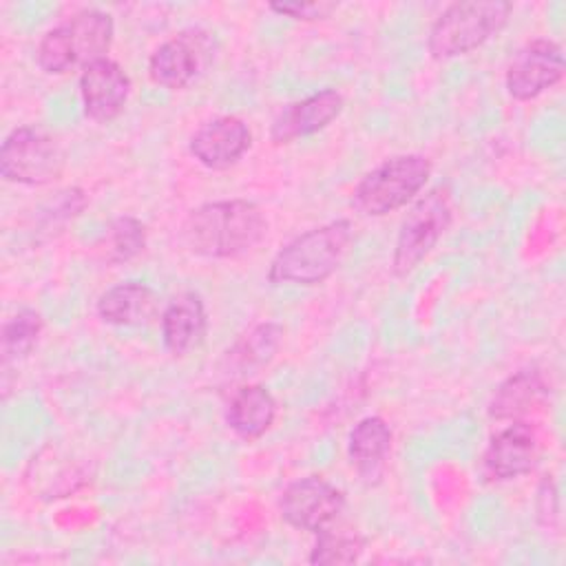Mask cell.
I'll list each match as a JSON object with an SVG mask.
<instances>
[{
	"mask_svg": "<svg viewBox=\"0 0 566 566\" xmlns=\"http://www.w3.org/2000/svg\"><path fill=\"white\" fill-rule=\"evenodd\" d=\"M352 239L354 228L349 219H334L310 228L272 256L268 281L272 285H321L340 268Z\"/></svg>",
	"mask_w": 566,
	"mask_h": 566,
	"instance_id": "2",
	"label": "cell"
},
{
	"mask_svg": "<svg viewBox=\"0 0 566 566\" xmlns=\"http://www.w3.org/2000/svg\"><path fill=\"white\" fill-rule=\"evenodd\" d=\"M252 146L250 126L237 115H219L203 122L190 137V155L210 170L234 166Z\"/></svg>",
	"mask_w": 566,
	"mask_h": 566,
	"instance_id": "13",
	"label": "cell"
},
{
	"mask_svg": "<svg viewBox=\"0 0 566 566\" xmlns=\"http://www.w3.org/2000/svg\"><path fill=\"white\" fill-rule=\"evenodd\" d=\"M99 248L108 263H128L146 248V226L137 217L119 214L106 226Z\"/></svg>",
	"mask_w": 566,
	"mask_h": 566,
	"instance_id": "22",
	"label": "cell"
},
{
	"mask_svg": "<svg viewBox=\"0 0 566 566\" xmlns=\"http://www.w3.org/2000/svg\"><path fill=\"white\" fill-rule=\"evenodd\" d=\"M276 398L263 385L234 389L226 407V424L243 440H259L276 420Z\"/></svg>",
	"mask_w": 566,
	"mask_h": 566,
	"instance_id": "18",
	"label": "cell"
},
{
	"mask_svg": "<svg viewBox=\"0 0 566 566\" xmlns=\"http://www.w3.org/2000/svg\"><path fill=\"white\" fill-rule=\"evenodd\" d=\"M113 18L99 9H84L66 22L49 29L35 51L38 66L49 75H64L73 69L108 57L113 44Z\"/></svg>",
	"mask_w": 566,
	"mask_h": 566,
	"instance_id": "3",
	"label": "cell"
},
{
	"mask_svg": "<svg viewBox=\"0 0 566 566\" xmlns=\"http://www.w3.org/2000/svg\"><path fill=\"white\" fill-rule=\"evenodd\" d=\"M157 310L155 290L142 281H122L99 294L95 312L106 325L137 327L153 318Z\"/></svg>",
	"mask_w": 566,
	"mask_h": 566,
	"instance_id": "17",
	"label": "cell"
},
{
	"mask_svg": "<svg viewBox=\"0 0 566 566\" xmlns=\"http://www.w3.org/2000/svg\"><path fill=\"white\" fill-rule=\"evenodd\" d=\"M539 431L528 420H511L504 429L491 436L482 453V473L493 482H509L526 475L539 460Z\"/></svg>",
	"mask_w": 566,
	"mask_h": 566,
	"instance_id": "11",
	"label": "cell"
},
{
	"mask_svg": "<svg viewBox=\"0 0 566 566\" xmlns=\"http://www.w3.org/2000/svg\"><path fill=\"white\" fill-rule=\"evenodd\" d=\"M214 60L212 33L192 27L161 42L148 57L150 80L168 91L192 84Z\"/></svg>",
	"mask_w": 566,
	"mask_h": 566,
	"instance_id": "8",
	"label": "cell"
},
{
	"mask_svg": "<svg viewBox=\"0 0 566 566\" xmlns=\"http://www.w3.org/2000/svg\"><path fill=\"white\" fill-rule=\"evenodd\" d=\"M391 429L380 416L360 418L347 438V455L356 471L365 478L378 475L391 449Z\"/></svg>",
	"mask_w": 566,
	"mask_h": 566,
	"instance_id": "20",
	"label": "cell"
},
{
	"mask_svg": "<svg viewBox=\"0 0 566 566\" xmlns=\"http://www.w3.org/2000/svg\"><path fill=\"white\" fill-rule=\"evenodd\" d=\"M365 537L349 526L336 522L316 533V542L310 551V564H354L365 551Z\"/></svg>",
	"mask_w": 566,
	"mask_h": 566,
	"instance_id": "23",
	"label": "cell"
},
{
	"mask_svg": "<svg viewBox=\"0 0 566 566\" xmlns=\"http://www.w3.org/2000/svg\"><path fill=\"white\" fill-rule=\"evenodd\" d=\"M268 228L265 212L254 201H206L186 214L181 241L203 259H237L252 252L268 237Z\"/></svg>",
	"mask_w": 566,
	"mask_h": 566,
	"instance_id": "1",
	"label": "cell"
},
{
	"mask_svg": "<svg viewBox=\"0 0 566 566\" xmlns=\"http://www.w3.org/2000/svg\"><path fill=\"white\" fill-rule=\"evenodd\" d=\"M343 509L345 493L323 475L298 478L290 482L279 497L283 522L314 535L338 522Z\"/></svg>",
	"mask_w": 566,
	"mask_h": 566,
	"instance_id": "9",
	"label": "cell"
},
{
	"mask_svg": "<svg viewBox=\"0 0 566 566\" xmlns=\"http://www.w3.org/2000/svg\"><path fill=\"white\" fill-rule=\"evenodd\" d=\"M564 51L551 38H535L520 46L511 57L504 86L517 102H528L553 88L564 77Z\"/></svg>",
	"mask_w": 566,
	"mask_h": 566,
	"instance_id": "10",
	"label": "cell"
},
{
	"mask_svg": "<svg viewBox=\"0 0 566 566\" xmlns=\"http://www.w3.org/2000/svg\"><path fill=\"white\" fill-rule=\"evenodd\" d=\"M64 170V150L57 139L40 126L13 128L0 148V175L20 186H44Z\"/></svg>",
	"mask_w": 566,
	"mask_h": 566,
	"instance_id": "7",
	"label": "cell"
},
{
	"mask_svg": "<svg viewBox=\"0 0 566 566\" xmlns=\"http://www.w3.org/2000/svg\"><path fill=\"white\" fill-rule=\"evenodd\" d=\"M513 13L509 0H464L449 4L431 24L427 49L433 60L467 55L497 35Z\"/></svg>",
	"mask_w": 566,
	"mask_h": 566,
	"instance_id": "4",
	"label": "cell"
},
{
	"mask_svg": "<svg viewBox=\"0 0 566 566\" xmlns=\"http://www.w3.org/2000/svg\"><path fill=\"white\" fill-rule=\"evenodd\" d=\"M270 9L281 13V15L294 18V20H325L338 9V4L336 2H325V0H316V2H272Z\"/></svg>",
	"mask_w": 566,
	"mask_h": 566,
	"instance_id": "24",
	"label": "cell"
},
{
	"mask_svg": "<svg viewBox=\"0 0 566 566\" xmlns=\"http://www.w3.org/2000/svg\"><path fill=\"white\" fill-rule=\"evenodd\" d=\"M453 221V199L447 186H433L427 195L418 197L409 212L405 214L394 254H391V270L396 276L411 274L422 259L436 248L442 234L449 230Z\"/></svg>",
	"mask_w": 566,
	"mask_h": 566,
	"instance_id": "6",
	"label": "cell"
},
{
	"mask_svg": "<svg viewBox=\"0 0 566 566\" xmlns=\"http://www.w3.org/2000/svg\"><path fill=\"white\" fill-rule=\"evenodd\" d=\"M345 106V97L336 88H321L303 99L285 104L270 126V139L281 146L310 137L327 128Z\"/></svg>",
	"mask_w": 566,
	"mask_h": 566,
	"instance_id": "14",
	"label": "cell"
},
{
	"mask_svg": "<svg viewBox=\"0 0 566 566\" xmlns=\"http://www.w3.org/2000/svg\"><path fill=\"white\" fill-rule=\"evenodd\" d=\"M551 394V385L537 367H524L511 374L493 391L489 400V416L493 420H524L533 411H539Z\"/></svg>",
	"mask_w": 566,
	"mask_h": 566,
	"instance_id": "16",
	"label": "cell"
},
{
	"mask_svg": "<svg viewBox=\"0 0 566 566\" xmlns=\"http://www.w3.org/2000/svg\"><path fill=\"white\" fill-rule=\"evenodd\" d=\"M77 86L84 115L97 124H108L126 108L133 82L119 62L99 57L82 69Z\"/></svg>",
	"mask_w": 566,
	"mask_h": 566,
	"instance_id": "12",
	"label": "cell"
},
{
	"mask_svg": "<svg viewBox=\"0 0 566 566\" xmlns=\"http://www.w3.org/2000/svg\"><path fill=\"white\" fill-rule=\"evenodd\" d=\"M208 332V314L201 294H177L161 312V343L168 354L186 356L197 349Z\"/></svg>",
	"mask_w": 566,
	"mask_h": 566,
	"instance_id": "15",
	"label": "cell"
},
{
	"mask_svg": "<svg viewBox=\"0 0 566 566\" xmlns=\"http://www.w3.org/2000/svg\"><path fill=\"white\" fill-rule=\"evenodd\" d=\"M283 340V325L265 321L245 332L223 356L221 371L230 378H245L268 367Z\"/></svg>",
	"mask_w": 566,
	"mask_h": 566,
	"instance_id": "19",
	"label": "cell"
},
{
	"mask_svg": "<svg viewBox=\"0 0 566 566\" xmlns=\"http://www.w3.org/2000/svg\"><path fill=\"white\" fill-rule=\"evenodd\" d=\"M431 159L405 153L371 168L354 188L352 206L365 217H385L411 203L431 177Z\"/></svg>",
	"mask_w": 566,
	"mask_h": 566,
	"instance_id": "5",
	"label": "cell"
},
{
	"mask_svg": "<svg viewBox=\"0 0 566 566\" xmlns=\"http://www.w3.org/2000/svg\"><path fill=\"white\" fill-rule=\"evenodd\" d=\"M44 329L42 314L33 307H20L11 318L4 321L0 334V354H2V369L7 371L11 365L22 363Z\"/></svg>",
	"mask_w": 566,
	"mask_h": 566,
	"instance_id": "21",
	"label": "cell"
}]
</instances>
